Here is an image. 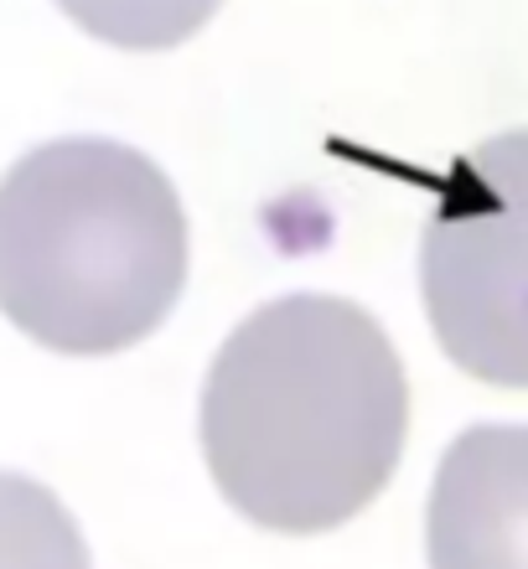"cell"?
<instances>
[{
    "label": "cell",
    "mask_w": 528,
    "mask_h": 569,
    "mask_svg": "<svg viewBox=\"0 0 528 569\" xmlns=\"http://www.w3.org/2000/svg\"><path fill=\"white\" fill-rule=\"evenodd\" d=\"M197 435L223 502L255 528L332 533L399 471L405 362L358 300L280 296L218 347Z\"/></svg>",
    "instance_id": "1"
},
{
    "label": "cell",
    "mask_w": 528,
    "mask_h": 569,
    "mask_svg": "<svg viewBox=\"0 0 528 569\" xmlns=\"http://www.w3.org/2000/svg\"><path fill=\"white\" fill-rule=\"evenodd\" d=\"M187 284V212L136 146L68 136L0 177V316L62 358L146 342Z\"/></svg>",
    "instance_id": "2"
},
{
    "label": "cell",
    "mask_w": 528,
    "mask_h": 569,
    "mask_svg": "<svg viewBox=\"0 0 528 569\" xmlns=\"http://www.w3.org/2000/svg\"><path fill=\"white\" fill-rule=\"evenodd\" d=\"M420 296L461 373L528 389V124L451 166L420 239Z\"/></svg>",
    "instance_id": "3"
},
{
    "label": "cell",
    "mask_w": 528,
    "mask_h": 569,
    "mask_svg": "<svg viewBox=\"0 0 528 569\" xmlns=\"http://www.w3.org/2000/svg\"><path fill=\"white\" fill-rule=\"evenodd\" d=\"M425 555L430 569H528V425H471L446 446Z\"/></svg>",
    "instance_id": "4"
},
{
    "label": "cell",
    "mask_w": 528,
    "mask_h": 569,
    "mask_svg": "<svg viewBox=\"0 0 528 569\" xmlns=\"http://www.w3.org/2000/svg\"><path fill=\"white\" fill-rule=\"evenodd\" d=\"M0 569H89V543L52 487L0 471Z\"/></svg>",
    "instance_id": "5"
},
{
    "label": "cell",
    "mask_w": 528,
    "mask_h": 569,
    "mask_svg": "<svg viewBox=\"0 0 528 569\" xmlns=\"http://www.w3.org/2000/svg\"><path fill=\"white\" fill-rule=\"evenodd\" d=\"M58 11L83 37L120 52H167L192 42L223 0H58Z\"/></svg>",
    "instance_id": "6"
}]
</instances>
